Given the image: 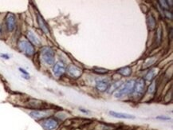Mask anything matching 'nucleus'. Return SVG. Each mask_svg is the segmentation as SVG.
Instances as JSON below:
<instances>
[{
    "label": "nucleus",
    "instance_id": "6ab92c4d",
    "mask_svg": "<svg viewBox=\"0 0 173 130\" xmlns=\"http://www.w3.org/2000/svg\"><path fill=\"white\" fill-rule=\"evenodd\" d=\"M156 85H155V81H152V83H151V85L148 86V91H147V93H148V94H154L155 92V89H156V87H155Z\"/></svg>",
    "mask_w": 173,
    "mask_h": 130
},
{
    "label": "nucleus",
    "instance_id": "0eeeda50",
    "mask_svg": "<svg viewBox=\"0 0 173 130\" xmlns=\"http://www.w3.org/2000/svg\"><path fill=\"white\" fill-rule=\"evenodd\" d=\"M5 22H6L7 30L10 32L14 31L15 26H16V18L14 14L11 13H8L6 16Z\"/></svg>",
    "mask_w": 173,
    "mask_h": 130
},
{
    "label": "nucleus",
    "instance_id": "9d476101",
    "mask_svg": "<svg viewBox=\"0 0 173 130\" xmlns=\"http://www.w3.org/2000/svg\"><path fill=\"white\" fill-rule=\"evenodd\" d=\"M109 87V81L107 79H100L96 82V88L100 92H105Z\"/></svg>",
    "mask_w": 173,
    "mask_h": 130
},
{
    "label": "nucleus",
    "instance_id": "9b49d317",
    "mask_svg": "<svg viewBox=\"0 0 173 130\" xmlns=\"http://www.w3.org/2000/svg\"><path fill=\"white\" fill-rule=\"evenodd\" d=\"M110 116H113L115 118H120V119H135L136 116L128 113H124V112H115V111H109Z\"/></svg>",
    "mask_w": 173,
    "mask_h": 130
},
{
    "label": "nucleus",
    "instance_id": "7ed1b4c3",
    "mask_svg": "<svg viewBox=\"0 0 173 130\" xmlns=\"http://www.w3.org/2000/svg\"><path fill=\"white\" fill-rule=\"evenodd\" d=\"M53 110L49 109H35L30 112V116L36 121H43L53 115Z\"/></svg>",
    "mask_w": 173,
    "mask_h": 130
},
{
    "label": "nucleus",
    "instance_id": "cd10ccee",
    "mask_svg": "<svg viewBox=\"0 0 173 130\" xmlns=\"http://www.w3.org/2000/svg\"><path fill=\"white\" fill-rule=\"evenodd\" d=\"M2 33H3V27H2V25L0 24V35H2Z\"/></svg>",
    "mask_w": 173,
    "mask_h": 130
},
{
    "label": "nucleus",
    "instance_id": "4468645a",
    "mask_svg": "<svg viewBox=\"0 0 173 130\" xmlns=\"http://www.w3.org/2000/svg\"><path fill=\"white\" fill-rule=\"evenodd\" d=\"M147 24L149 30H154L156 26V21L155 18L152 16V14H149L147 17Z\"/></svg>",
    "mask_w": 173,
    "mask_h": 130
},
{
    "label": "nucleus",
    "instance_id": "b1692460",
    "mask_svg": "<svg viewBox=\"0 0 173 130\" xmlns=\"http://www.w3.org/2000/svg\"><path fill=\"white\" fill-rule=\"evenodd\" d=\"M18 70H19V71H20L22 74V76H26V77H30V75H29L28 72H27V71H26V70H25L24 69H22V68H19Z\"/></svg>",
    "mask_w": 173,
    "mask_h": 130
},
{
    "label": "nucleus",
    "instance_id": "5701e85b",
    "mask_svg": "<svg viewBox=\"0 0 173 130\" xmlns=\"http://www.w3.org/2000/svg\"><path fill=\"white\" fill-rule=\"evenodd\" d=\"M155 119L157 120H161V121H170L171 118L168 117V116H158L155 117Z\"/></svg>",
    "mask_w": 173,
    "mask_h": 130
},
{
    "label": "nucleus",
    "instance_id": "aec40b11",
    "mask_svg": "<svg viewBox=\"0 0 173 130\" xmlns=\"http://www.w3.org/2000/svg\"><path fill=\"white\" fill-rule=\"evenodd\" d=\"M93 70L95 72L96 74H105L107 73H109V70L104 69V68H101V67H94Z\"/></svg>",
    "mask_w": 173,
    "mask_h": 130
},
{
    "label": "nucleus",
    "instance_id": "a211bd4d",
    "mask_svg": "<svg viewBox=\"0 0 173 130\" xmlns=\"http://www.w3.org/2000/svg\"><path fill=\"white\" fill-rule=\"evenodd\" d=\"M156 73H157V70L156 69H151L150 70L148 71V73L146 74V76L145 77V80H147V81H152V79L155 77L156 75Z\"/></svg>",
    "mask_w": 173,
    "mask_h": 130
},
{
    "label": "nucleus",
    "instance_id": "412c9836",
    "mask_svg": "<svg viewBox=\"0 0 173 130\" xmlns=\"http://www.w3.org/2000/svg\"><path fill=\"white\" fill-rule=\"evenodd\" d=\"M162 30H161V27L159 26L158 27V30H157V32H156V37H157V42L158 43H160L161 42V39H162Z\"/></svg>",
    "mask_w": 173,
    "mask_h": 130
},
{
    "label": "nucleus",
    "instance_id": "423d86ee",
    "mask_svg": "<svg viewBox=\"0 0 173 130\" xmlns=\"http://www.w3.org/2000/svg\"><path fill=\"white\" fill-rule=\"evenodd\" d=\"M58 121L55 117H48L46 119L43 120L41 122V125L45 130H55L58 126Z\"/></svg>",
    "mask_w": 173,
    "mask_h": 130
},
{
    "label": "nucleus",
    "instance_id": "2eb2a0df",
    "mask_svg": "<svg viewBox=\"0 0 173 130\" xmlns=\"http://www.w3.org/2000/svg\"><path fill=\"white\" fill-rule=\"evenodd\" d=\"M117 72H118V74L122 75V76L129 77L131 74H132V69H131V67L129 66L122 67V68H120V70H118Z\"/></svg>",
    "mask_w": 173,
    "mask_h": 130
},
{
    "label": "nucleus",
    "instance_id": "bb28decb",
    "mask_svg": "<svg viewBox=\"0 0 173 130\" xmlns=\"http://www.w3.org/2000/svg\"><path fill=\"white\" fill-rule=\"evenodd\" d=\"M79 110L82 112L83 113H85V114H89V111L88 109H83V108H81V109H79Z\"/></svg>",
    "mask_w": 173,
    "mask_h": 130
},
{
    "label": "nucleus",
    "instance_id": "f257e3e1",
    "mask_svg": "<svg viewBox=\"0 0 173 130\" xmlns=\"http://www.w3.org/2000/svg\"><path fill=\"white\" fill-rule=\"evenodd\" d=\"M135 80H129V81L124 82L116 90V93H114V97L116 98H121L126 95L132 96L133 90H134Z\"/></svg>",
    "mask_w": 173,
    "mask_h": 130
},
{
    "label": "nucleus",
    "instance_id": "f3484780",
    "mask_svg": "<svg viewBox=\"0 0 173 130\" xmlns=\"http://www.w3.org/2000/svg\"><path fill=\"white\" fill-rule=\"evenodd\" d=\"M43 102L40 101H37V100H33L29 102V106L32 107V108H35L36 109H41L43 108Z\"/></svg>",
    "mask_w": 173,
    "mask_h": 130
},
{
    "label": "nucleus",
    "instance_id": "39448f33",
    "mask_svg": "<svg viewBox=\"0 0 173 130\" xmlns=\"http://www.w3.org/2000/svg\"><path fill=\"white\" fill-rule=\"evenodd\" d=\"M145 81L144 78H140L135 83L134 90L132 96L136 99H139L141 98L145 93Z\"/></svg>",
    "mask_w": 173,
    "mask_h": 130
},
{
    "label": "nucleus",
    "instance_id": "1a4fd4ad",
    "mask_svg": "<svg viewBox=\"0 0 173 130\" xmlns=\"http://www.w3.org/2000/svg\"><path fill=\"white\" fill-rule=\"evenodd\" d=\"M66 66L64 65L63 62H57L54 64V66L53 67V74L57 76V77H61L62 76L65 72H66Z\"/></svg>",
    "mask_w": 173,
    "mask_h": 130
},
{
    "label": "nucleus",
    "instance_id": "ddd939ff",
    "mask_svg": "<svg viewBox=\"0 0 173 130\" xmlns=\"http://www.w3.org/2000/svg\"><path fill=\"white\" fill-rule=\"evenodd\" d=\"M27 38L29 39V42L31 43L32 45H35V46H40L41 45V41L38 38V36L32 30H28L27 31Z\"/></svg>",
    "mask_w": 173,
    "mask_h": 130
},
{
    "label": "nucleus",
    "instance_id": "a878e982",
    "mask_svg": "<svg viewBox=\"0 0 173 130\" xmlns=\"http://www.w3.org/2000/svg\"><path fill=\"white\" fill-rule=\"evenodd\" d=\"M0 57L4 58V59H9L10 58V56L7 53H0Z\"/></svg>",
    "mask_w": 173,
    "mask_h": 130
},
{
    "label": "nucleus",
    "instance_id": "393cba45",
    "mask_svg": "<svg viewBox=\"0 0 173 130\" xmlns=\"http://www.w3.org/2000/svg\"><path fill=\"white\" fill-rule=\"evenodd\" d=\"M164 15L166 16L168 18L172 19V14L169 12V11H164Z\"/></svg>",
    "mask_w": 173,
    "mask_h": 130
},
{
    "label": "nucleus",
    "instance_id": "f8f14e48",
    "mask_svg": "<svg viewBox=\"0 0 173 130\" xmlns=\"http://www.w3.org/2000/svg\"><path fill=\"white\" fill-rule=\"evenodd\" d=\"M37 20H38V23H39V27H40V29H41L45 34H46V35L49 34V27H48V26H47V24H46V21L44 20V18H43L39 14L37 15Z\"/></svg>",
    "mask_w": 173,
    "mask_h": 130
},
{
    "label": "nucleus",
    "instance_id": "f03ea898",
    "mask_svg": "<svg viewBox=\"0 0 173 130\" xmlns=\"http://www.w3.org/2000/svg\"><path fill=\"white\" fill-rule=\"evenodd\" d=\"M41 57L43 61L48 66H51L55 61V53L52 48L49 46L43 47L41 49Z\"/></svg>",
    "mask_w": 173,
    "mask_h": 130
},
{
    "label": "nucleus",
    "instance_id": "20e7f679",
    "mask_svg": "<svg viewBox=\"0 0 173 130\" xmlns=\"http://www.w3.org/2000/svg\"><path fill=\"white\" fill-rule=\"evenodd\" d=\"M18 47L22 53H24L27 56H32L35 52L34 46L28 40H26V39H22L18 42Z\"/></svg>",
    "mask_w": 173,
    "mask_h": 130
},
{
    "label": "nucleus",
    "instance_id": "4be33fe9",
    "mask_svg": "<svg viewBox=\"0 0 173 130\" xmlns=\"http://www.w3.org/2000/svg\"><path fill=\"white\" fill-rule=\"evenodd\" d=\"M159 3L162 9H164V11H168L169 9V6L167 3V1H159Z\"/></svg>",
    "mask_w": 173,
    "mask_h": 130
},
{
    "label": "nucleus",
    "instance_id": "6e6552de",
    "mask_svg": "<svg viewBox=\"0 0 173 130\" xmlns=\"http://www.w3.org/2000/svg\"><path fill=\"white\" fill-rule=\"evenodd\" d=\"M66 70H67L68 74L74 78H78V77H81V74H82V70L81 69L73 65V64H71L67 67Z\"/></svg>",
    "mask_w": 173,
    "mask_h": 130
},
{
    "label": "nucleus",
    "instance_id": "dca6fc26",
    "mask_svg": "<svg viewBox=\"0 0 173 130\" xmlns=\"http://www.w3.org/2000/svg\"><path fill=\"white\" fill-rule=\"evenodd\" d=\"M122 84H123V81H116V82L113 83L111 85H109V89H108V92H109V93H112L113 92L116 91L117 89H118V88H119Z\"/></svg>",
    "mask_w": 173,
    "mask_h": 130
}]
</instances>
